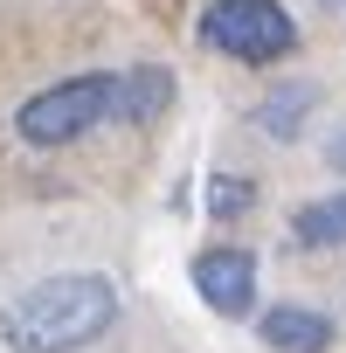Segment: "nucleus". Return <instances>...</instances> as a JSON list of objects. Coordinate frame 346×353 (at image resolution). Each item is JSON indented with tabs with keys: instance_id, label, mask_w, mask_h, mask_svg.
I'll use <instances>...</instances> for the list:
<instances>
[{
	"instance_id": "nucleus-3",
	"label": "nucleus",
	"mask_w": 346,
	"mask_h": 353,
	"mask_svg": "<svg viewBox=\"0 0 346 353\" xmlns=\"http://www.w3.org/2000/svg\"><path fill=\"white\" fill-rule=\"evenodd\" d=\"M201 42L222 49L229 63H284L298 49V21L277 8V0H215V8L201 14Z\"/></svg>"
},
{
	"instance_id": "nucleus-4",
	"label": "nucleus",
	"mask_w": 346,
	"mask_h": 353,
	"mask_svg": "<svg viewBox=\"0 0 346 353\" xmlns=\"http://www.w3.org/2000/svg\"><path fill=\"white\" fill-rule=\"evenodd\" d=\"M194 291L222 312V319H243L250 305H256V256L250 250H201L194 256Z\"/></svg>"
},
{
	"instance_id": "nucleus-2",
	"label": "nucleus",
	"mask_w": 346,
	"mask_h": 353,
	"mask_svg": "<svg viewBox=\"0 0 346 353\" xmlns=\"http://www.w3.org/2000/svg\"><path fill=\"white\" fill-rule=\"evenodd\" d=\"M111 97H118V70H90V77H63L49 90H35L14 111V132L28 145H70L97 125H111Z\"/></svg>"
},
{
	"instance_id": "nucleus-11",
	"label": "nucleus",
	"mask_w": 346,
	"mask_h": 353,
	"mask_svg": "<svg viewBox=\"0 0 346 353\" xmlns=\"http://www.w3.org/2000/svg\"><path fill=\"white\" fill-rule=\"evenodd\" d=\"M318 8H332V14H346V0H318Z\"/></svg>"
},
{
	"instance_id": "nucleus-1",
	"label": "nucleus",
	"mask_w": 346,
	"mask_h": 353,
	"mask_svg": "<svg viewBox=\"0 0 346 353\" xmlns=\"http://www.w3.org/2000/svg\"><path fill=\"white\" fill-rule=\"evenodd\" d=\"M111 325H118V284L97 270L42 277L0 305V346L8 353H83Z\"/></svg>"
},
{
	"instance_id": "nucleus-7",
	"label": "nucleus",
	"mask_w": 346,
	"mask_h": 353,
	"mask_svg": "<svg viewBox=\"0 0 346 353\" xmlns=\"http://www.w3.org/2000/svg\"><path fill=\"white\" fill-rule=\"evenodd\" d=\"M291 243H298V250H346V188L305 201V208L291 215Z\"/></svg>"
},
{
	"instance_id": "nucleus-10",
	"label": "nucleus",
	"mask_w": 346,
	"mask_h": 353,
	"mask_svg": "<svg viewBox=\"0 0 346 353\" xmlns=\"http://www.w3.org/2000/svg\"><path fill=\"white\" fill-rule=\"evenodd\" d=\"M325 159H332V166H346V125H339V139L325 145Z\"/></svg>"
},
{
	"instance_id": "nucleus-9",
	"label": "nucleus",
	"mask_w": 346,
	"mask_h": 353,
	"mask_svg": "<svg viewBox=\"0 0 346 353\" xmlns=\"http://www.w3.org/2000/svg\"><path fill=\"white\" fill-rule=\"evenodd\" d=\"M250 201H256V188L243 181V173H215V181H208V215L229 222V215H243Z\"/></svg>"
},
{
	"instance_id": "nucleus-5",
	"label": "nucleus",
	"mask_w": 346,
	"mask_h": 353,
	"mask_svg": "<svg viewBox=\"0 0 346 353\" xmlns=\"http://www.w3.org/2000/svg\"><path fill=\"white\" fill-rule=\"evenodd\" d=\"M166 104H173V70H159V63L118 70V97H111V118L118 125H152Z\"/></svg>"
},
{
	"instance_id": "nucleus-8",
	"label": "nucleus",
	"mask_w": 346,
	"mask_h": 353,
	"mask_svg": "<svg viewBox=\"0 0 346 353\" xmlns=\"http://www.w3.org/2000/svg\"><path fill=\"white\" fill-rule=\"evenodd\" d=\"M305 111H312V83H284V90H277V97H270V104L256 111V125H263L270 139H291Z\"/></svg>"
},
{
	"instance_id": "nucleus-6",
	"label": "nucleus",
	"mask_w": 346,
	"mask_h": 353,
	"mask_svg": "<svg viewBox=\"0 0 346 353\" xmlns=\"http://www.w3.org/2000/svg\"><path fill=\"white\" fill-rule=\"evenodd\" d=\"M256 332H263L270 353H325L332 346V319L312 312V305H270Z\"/></svg>"
}]
</instances>
